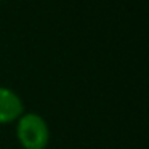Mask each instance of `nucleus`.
<instances>
[{
    "label": "nucleus",
    "instance_id": "nucleus-2",
    "mask_svg": "<svg viewBox=\"0 0 149 149\" xmlns=\"http://www.w3.org/2000/svg\"><path fill=\"white\" fill-rule=\"evenodd\" d=\"M24 111V101L15 90L0 85V125L15 123Z\"/></svg>",
    "mask_w": 149,
    "mask_h": 149
},
{
    "label": "nucleus",
    "instance_id": "nucleus-1",
    "mask_svg": "<svg viewBox=\"0 0 149 149\" xmlns=\"http://www.w3.org/2000/svg\"><path fill=\"white\" fill-rule=\"evenodd\" d=\"M15 135L23 149H47L50 144V127L37 112H24L15 122Z\"/></svg>",
    "mask_w": 149,
    "mask_h": 149
}]
</instances>
